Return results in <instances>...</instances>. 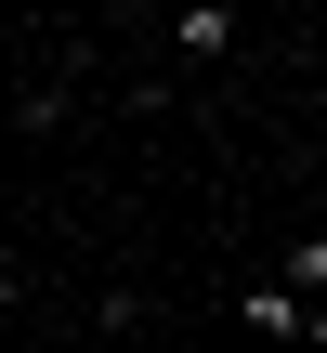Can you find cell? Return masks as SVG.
<instances>
[{"instance_id": "6da1fadb", "label": "cell", "mask_w": 327, "mask_h": 353, "mask_svg": "<svg viewBox=\"0 0 327 353\" xmlns=\"http://www.w3.org/2000/svg\"><path fill=\"white\" fill-rule=\"evenodd\" d=\"M275 275H301V288L327 301V236H288V249H275Z\"/></svg>"}]
</instances>
